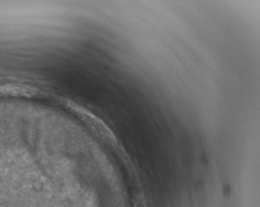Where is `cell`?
I'll return each mask as SVG.
<instances>
[{
    "label": "cell",
    "mask_w": 260,
    "mask_h": 207,
    "mask_svg": "<svg viewBox=\"0 0 260 207\" xmlns=\"http://www.w3.org/2000/svg\"><path fill=\"white\" fill-rule=\"evenodd\" d=\"M135 207H147L146 205V203L144 202V201H137L136 206Z\"/></svg>",
    "instance_id": "1"
}]
</instances>
